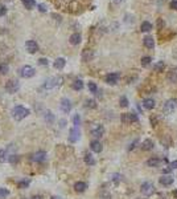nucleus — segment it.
<instances>
[{
  "instance_id": "nucleus-49",
  "label": "nucleus",
  "mask_w": 177,
  "mask_h": 199,
  "mask_svg": "<svg viewBox=\"0 0 177 199\" xmlns=\"http://www.w3.org/2000/svg\"><path fill=\"white\" fill-rule=\"evenodd\" d=\"M169 167L172 169H177V161H173V162H171V163H169Z\"/></svg>"
},
{
  "instance_id": "nucleus-12",
  "label": "nucleus",
  "mask_w": 177,
  "mask_h": 199,
  "mask_svg": "<svg viewBox=\"0 0 177 199\" xmlns=\"http://www.w3.org/2000/svg\"><path fill=\"white\" fill-rule=\"evenodd\" d=\"M25 48L29 53H36V52H38V49H40L38 44L35 41V40H28V41L25 43Z\"/></svg>"
},
{
  "instance_id": "nucleus-52",
  "label": "nucleus",
  "mask_w": 177,
  "mask_h": 199,
  "mask_svg": "<svg viewBox=\"0 0 177 199\" xmlns=\"http://www.w3.org/2000/svg\"><path fill=\"white\" fill-rule=\"evenodd\" d=\"M32 199H42V197H41V195H33Z\"/></svg>"
},
{
  "instance_id": "nucleus-39",
  "label": "nucleus",
  "mask_w": 177,
  "mask_h": 199,
  "mask_svg": "<svg viewBox=\"0 0 177 199\" xmlns=\"http://www.w3.org/2000/svg\"><path fill=\"white\" fill-rule=\"evenodd\" d=\"M86 106H87V108H91V109H95L96 104H95L94 100H86Z\"/></svg>"
},
{
  "instance_id": "nucleus-43",
  "label": "nucleus",
  "mask_w": 177,
  "mask_h": 199,
  "mask_svg": "<svg viewBox=\"0 0 177 199\" xmlns=\"http://www.w3.org/2000/svg\"><path fill=\"white\" fill-rule=\"evenodd\" d=\"M138 142H139V139H135L133 142H131V144H130V146H128V150H132V149H135L136 145H138Z\"/></svg>"
},
{
  "instance_id": "nucleus-31",
  "label": "nucleus",
  "mask_w": 177,
  "mask_h": 199,
  "mask_svg": "<svg viewBox=\"0 0 177 199\" xmlns=\"http://www.w3.org/2000/svg\"><path fill=\"white\" fill-rule=\"evenodd\" d=\"M165 69V62L164 61H157L155 64V71L156 72H163Z\"/></svg>"
},
{
  "instance_id": "nucleus-45",
  "label": "nucleus",
  "mask_w": 177,
  "mask_h": 199,
  "mask_svg": "<svg viewBox=\"0 0 177 199\" xmlns=\"http://www.w3.org/2000/svg\"><path fill=\"white\" fill-rule=\"evenodd\" d=\"M5 13H7V8H5V5L0 4V16H4Z\"/></svg>"
},
{
  "instance_id": "nucleus-22",
  "label": "nucleus",
  "mask_w": 177,
  "mask_h": 199,
  "mask_svg": "<svg viewBox=\"0 0 177 199\" xmlns=\"http://www.w3.org/2000/svg\"><path fill=\"white\" fill-rule=\"evenodd\" d=\"M81 35L79 33H73L72 36L69 37V41H70V44L72 45H78L79 43H81Z\"/></svg>"
},
{
  "instance_id": "nucleus-48",
  "label": "nucleus",
  "mask_w": 177,
  "mask_h": 199,
  "mask_svg": "<svg viewBox=\"0 0 177 199\" xmlns=\"http://www.w3.org/2000/svg\"><path fill=\"white\" fill-rule=\"evenodd\" d=\"M171 8L172 9H177V0H172V2H171Z\"/></svg>"
},
{
  "instance_id": "nucleus-26",
  "label": "nucleus",
  "mask_w": 177,
  "mask_h": 199,
  "mask_svg": "<svg viewBox=\"0 0 177 199\" xmlns=\"http://www.w3.org/2000/svg\"><path fill=\"white\" fill-rule=\"evenodd\" d=\"M44 119L48 124H53V121H54V114L50 112V110H46L44 113Z\"/></svg>"
},
{
  "instance_id": "nucleus-32",
  "label": "nucleus",
  "mask_w": 177,
  "mask_h": 199,
  "mask_svg": "<svg viewBox=\"0 0 177 199\" xmlns=\"http://www.w3.org/2000/svg\"><path fill=\"white\" fill-rule=\"evenodd\" d=\"M8 71H9V65L7 64V62H2V64H0V73H2V74H7Z\"/></svg>"
},
{
  "instance_id": "nucleus-21",
  "label": "nucleus",
  "mask_w": 177,
  "mask_h": 199,
  "mask_svg": "<svg viewBox=\"0 0 177 199\" xmlns=\"http://www.w3.org/2000/svg\"><path fill=\"white\" fill-rule=\"evenodd\" d=\"M143 44H144V46H147L148 49H153L155 48V40H153L151 36H147V37L143 39Z\"/></svg>"
},
{
  "instance_id": "nucleus-41",
  "label": "nucleus",
  "mask_w": 177,
  "mask_h": 199,
  "mask_svg": "<svg viewBox=\"0 0 177 199\" xmlns=\"http://www.w3.org/2000/svg\"><path fill=\"white\" fill-rule=\"evenodd\" d=\"M29 183H31L29 181H21L19 183V187L20 188H25V187H28V186H29Z\"/></svg>"
},
{
  "instance_id": "nucleus-8",
  "label": "nucleus",
  "mask_w": 177,
  "mask_h": 199,
  "mask_svg": "<svg viewBox=\"0 0 177 199\" xmlns=\"http://www.w3.org/2000/svg\"><path fill=\"white\" fill-rule=\"evenodd\" d=\"M105 134V128L103 125H99V124H94L91 128V135L95 138H101L102 135Z\"/></svg>"
},
{
  "instance_id": "nucleus-44",
  "label": "nucleus",
  "mask_w": 177,
  "mask_h": 199,
  "mask_svg": "<svg viewBox=\"0 0 177 199\" xmlns=\"http://www.w3.org/2000/svg\"><path fill=\"white\" fill-rule=\"evenodd\" d=\"M38 64L45 66V65H48V64H49V61H48V58H44V57H42V58H40V60H38Z\"/></svg>"
},
{
  "instance_id": "nucleus-9",
  "label": "nucleus",
  "mask_w": 177,
  "mask_h": 199,
  "mask_svg": "<svg viewBox=\"0 0 177 199\" xmlns=\"http://www.w3.org/2000/svg\"><path fill=\"white\" fill-rule=\"evenodd\" d=\"M175 182V177L172 174H163L159 178V183L161 186H171Z\"/></svg>"
},
{
  "instance_id": "nucleus-14",
  "label": "nucleus",
  "mask_w": 177,
  "mask_h": 199,
  "mask_svg": "<svg viewBox=\"0 0 177 199\" xmlns=\"http://www.w3.org/2000/svg\"><path fill=\"white\" fill-rule=\"evenodd\" d=\"M32 161L33 162H45L46 161V153L45 151H37L32 155Z\"/></svg>"
},
{
  "instance_id": "nucleus-34",
  "label": "nucleus",
  "mask_w": 177,
  "mask_h": 199,
  "mask_svg": "<svg viewBox=\"0 0 177 199\" xmlns=\"http://www.w3.org/2000/svg\"><path fill=\"white\" fill-rule=\"evenodd\" d=\"M89 90L91 93H98V86L95 85V82H89Z\"/></svg>"
},
{
  "instance_id": "nucleus-30",
  "label": "nucleus",
  "mask_w": 177,
  "mask_h": 199,
  "mask_svg": "<svg viewBox=\"0 0 177 199\" xmlns=\"http://www.w3.org/2000/svg\"><path fill=\"white\" fill-rule=\"evenodd\" d=\"M8 158H9L8 150H7V149H2V150H0V162L8 161Z\"/></svg>"
},
{
  "instance_id": "nucleus-50",
  "label": "nucleus",
  "mask_w": 177,
  "mask_h": 199,
  "mask_svg": "<svg viewBox=\"0 0 177 199\" xmlns=\"http://www.w3.org/2000/svg\"><path fill=\"white\" fill-rule=\"evenodd\" d=\"M163 25H164L163 20H161V19H159V20H157V27H159V29H161V28H163Z\"/></svg>"
},
{
  "instance_id": "nucleus-3",
  "label": "nucleus",
  "mask_w": 177,
  "mask_h": 199,
  "mask_svg": "<svg viewBox=\"0 0 177 199\" xmlns=\"http://www.w3.org/2000/svg\"><path fill=\"white\" fill-rule=\"evenodd\" d=\"M176 105H177V101H176L175 98L166 100L165 104H164V108H163V112H164V114H165V115L172 114V113L175 112V109H176Z\"/></svg>"
},
{
  "instance_id": "nucleus-6",
  "label": "nucleus",
  "mask_w": 177,
  "mask_h": 199,
  "mask_svg": "<svg viewBox=\"0 0 177 199\" xmlns=\"http://www.w3.org/2000/svg\"><path fill=\"white\" fill-rule=\"evenodd\" d=\"M35 74H36V71L31 65H24V66H21V69H20V76L24 78H31Z\"/></svg>"
},
{
  "instance_id": "nucleus-7",
  "label": "nucleus",
  "mask_w": 177,
  "mask_h": 199,
  "mask_svg": "<svg viewBox=\"0 0 177 199\" xmlns=\"http://www.w3.org/2000/svg\"><path fill=\"white\" fill-rule=\"evenodd\" d=\"M19 88H20V84H19L17 80H9V81H7V84H5V90L8 93H11V94L17 92Z\"/></svg>"
},
{
  "instance_id": "nucleus-33",
  "label": "nucleus",
  "mask_w": 177,
  "mask_h": 199,
  "mask_svg": "<svg viewBox=\"0 0 177 199\" xmlns=\"http://www.w3.org/2000/svg\"><path fill=\"white\" fill-rule=\"evenodd\" d=\"M119 105L122 106V108H127V106H128V98H127L126 96H122L119 100Z\"/></svg>"
},
{
  "instance_id": "nucleus-51",
  "label": "nucleus",
  "mask_w": 177,
  "mask_h": 199,
  "mask_svg": "<svg viewBox=\"0 0 177 199\" xmlns=\"http://www.w3.org/2000/svg\"><path fill=\"white\" fill-rule=\"evenodd\" d=\"M65 125H66V121L65 119H61V121H60V126H61V128H65Z\"/></svg>"
},
{
  "instance_id": "nucleus-55",
  "label": "nucleus",
  "mask_w": 177,
  "mask_h": 199,
  "mask_svg": "<svg viewBox=\"0 0 177 199\" xmlns=\"http://www.w3.org/2000/svg\"><path fill=\"white\" fill-rule=\"evenodd\" d=\"M114 2H115V3H120V2H122V0H114Z\"/></svg>"
},
{
  "instance_id": "nucleus-25",
  "label": "nucleus",
  "mask_w": 177,
  "mask_h": 199,
  "mask_svg": "<svg viewBox=\"0 0 177 199\" xmlns=\"http://www.w3.org/2000/svg\"><path fill=\"white\" fill-rule=\"evenodd\" d=\"M87 188V185L85 183V182H77V183L74 185V190L77 192H83Z\"/></svg>"
},
{
  "instance_id": "nucleus-20",
  "label": "nucleus",
  "mask_w": 177,
  "mask_h": 199,
  "mask_svg": "<svg viewBox=\"0 0 177 199\" xmlns=\"http://www.w3.org/2000/svg\"><path fill=\"white\" fill-rule=\"evenodd\" d=\"M90 149H91V151H94V153H101L103 146L99 141H93L91 144H90Z\"/></svg>"
},
{
  "instance_id": "nucleus-5",
  "label": "nucleus",
  "mask_w": 177,
  "mask_h": 199,
  "mask_svg": "<svg viewBox=\"0 0 177 199\" xmlns=\"http://www.w3.org/2000/svg\"><path fill=\"white\" fill-rule=\"evenodd\" d=\"M120 121H122L123 124L128 125V124H132V122H138L139 117L136 113H124V114H122V117H120Z\"/></svg>"
},
{
  "instance_id": "nucleus-19",
  "label": "nucleus",
  "mask_w": 177,
  "mask_h": 199,
  "mask_svg": "<svg viewBox=\"0 0 177 199\" xmlns=\"http://www.w3.org/2000/svg\"><path fill=\"white\" fill-rule=\"evenodd\" d=\"M155 100L153 98H144V101H143V108L147 109V110H152L153 108H155Z\"/></svg>"
},
{
  "instance_id": "nucleus-40",
  "label": "nucleus",
  "mask_w": 177,
  "mask_h": 199,
  "mask_svg": "<svg viewBox=\"0 0 177 199\" xmlns=\"http://www.w3.org/2000/svg\"><path fill=\"white\" fill-rule=\"evenodd\" d=\"M111 181L115 182V183H118V182L122 181V175H120V174H112L111 175Z\"/></svg>"
},
{
  "instance_id": "nucleus-23",
  "label": "nucleus",
  "mask_w": 177,
  "mask_h": 199,
  "mask_svg": "<svg viewBox=\"0 0 177 199\" xmlns=\"http://www.w3.org/2000/svg\"><path fill=\"white\" fill-rule=\"evenodd\" d=\"M65 64H66V60L63 58V57H58L57 60L54 61V64H53V66H54L56 69H58V71H61V69L65 66Z\"/></svg>"
},
{
  "instance_id": "nucleus-56",
  "label": "nucleus",
  "mask_w": 177,
  "mask_h": 199,
  "mask_svg": "<svg viewBox=\"0 0 177 199\" xmlns=\"http://www.w3.org/2000/svg\"><path fill=\"white\" fill-rule=\"evenodd\" d=\"M136 199H142V198H136Z\"/></svg>"
},
{
  "instance_id": "nucleus-29",
  "label": "nucleus",
  "mask_w": 177,
  "mask_h": 199,
  "mask_svg": "<svg viewBox=\"0 0 177 199\" xmlns=\"http://www.w3.org/2000/svg\"><path fill=\"white\" fill-rule=\"evenodd\" d=\"M152 29V24L149 21H143L142 27H140V31L142 32H149Z\"/></svg>"
},
{
  "instance_id": "nucleus-37",
  "label": "nucleus",
  "mask_w": 177,
  "mask_h": 199,
  "mask_svg": "<svg viewBox=\"0 0 177 199\" xmlns=\"http://www.w3.org/2000/svg\"><path fill=\"white\" fill-rule=\"evenodd\" d=\"M9 195V191L7 190V188H0V199H4V198H7Z\"/></svg>"
},
{
  "instance_id": "nucleus-36",
  "label": "nucleus",
  "mask_w": 177,
  "mask_h": 199,
  "mask_svg": "<svg viewBox=\"0 0 177 199\" xmlns=\"http://www.w3.org/2000/svg\"><path fill=\"white\" fill-rule=\"evenodd\" d=\"M8 162L9 163H17L19 162V155H15V154H12V155H9V158H8Z\"/></svg>"
},
{
  "instance_id": "nucleus-15",
  "label": "nucleus",
  "mask_w": 177,
  "mask_h": 199,
  "mask_svg": "<svg viewBox=\"0 0 177 199\" xmlns=\"http://www.w3.org/2000/svg\"><path fill=\"white\" fill-rule=\"evenodd\" d=\"M119 77H120L119 73H110V74L106 76V82H107L108 85H115L116 82H118Z\"/></svg>"
},
{
  "instance_id": "nucleus-38",
  "label": "nucleus",
  "mask_w": 177,
  "mask_h": 199,
  "mask_svg": "<svg viewBox=\"0 0 177 199\" xmlns=\"http://www.w3.org/2000/svg\"><path fill=\"white\" fill-rule=\"evenodd\" d=\"M151 61H152L151 57L145 56V57H143V58H142V65H143V66H148L149 64H151Z\"/></svg>"
},
{
  "instance_id": "nucleus-35",
  "label": "nucleus",
  "mask_w": 177,
  "mask_h": 199,
  "mask_svg": "<svg viewBox=\"0 0 177 199\" xmlns=\"http://www.w3.org/2000/svg\"><path fill=\"white\" fill-rule=\"evenodd\" d=\"M73 124L77 128H79V125H81V117H79V114H74V117H73Z\"/></svg>"
},
{
  "instance_id": "nucleus-24",
  "label": "nucleus",
  "mask_w": 177,
  "mask_h": 199,
  "mask_svg": "<svg viewBox=\"0 0 177 199\" xmlns=\"http://www.w3.org/2000/svg\"><path fill=\"white\" fill-rule=\"evenodd\" d=\"M83 159H85V163L86 165H89V166H94L95 165V159L94 157H93L90 153H86L85 154V157H83Z\"/></svg>"
},
{
  "instance_id": "nucleus-54",
  "label": "nucleus",
  "mask_w": 177,
  "mask_h": 199,
  "mask_svg": "<svg viewBox=\"0 0 177 199\" xmlns=\"http://www.w3.org/2000/svg\"><path fill=\"white\" fill-rule=\"evenodd\" d=\"M173 194H175V197H176V199H177V190H175V192H173Z\"/></svg>"
},
{
  "instance_id": "nucleus-10",
  "label": "nucleus",
  "mask_w": 177,
  "mask_h": 199,
  "mask_svg": "<svg viewBox=\"0 0 177 199\" xmlns=\"http://www.w3.org/2000/svg\"><path fill=\"white\" fill-rule=\"evenodd\" d=\"M79 135H81V131H79V128H77V126H73L72 129H70L69 131V141L72 142V144H74L79 139Z\"/></svg>"
},
{
  "instance_id": "nucleus-13",
  "label": "nucleus",
  "mask_w": 177,
  "mask_h": 199,
  "mask_svg": "<svg viewBox=\"0 0 177 199\" xmlns=\"http://www.w3.org/2000/svg\"><path fill=\"white\" fill-rule=\"evenodd\" d=\"M60 108L63 113H69L72 110V102H70L69 98H62L61 100V104H60Z\"/></svg>"
},
{
  "instance_id": "nucleus-46",
  "label": "nucleus",
  "mask_w": 177,
  "mask_h": 199,
  "mask_svg": "<svg viewBox=\"0 0 177 199\" xmlns=\"http://www.w3.org/2000/svg\"><path fill=\"white\" fill-rule=\"evenodd\" d=\"M171 171H172V169L169 167V166H166V167L163 169V174H169Z\"/></svg>"
},
{
  "instance_id": "nucleus-47",
  "label": "nucleus",
  "mask_w": 177,
  "mask_h": 199,
  "mask_svg": "<svg viewBox=\"0 0 177 199\" xmlns=\"http://www.w3.org/2000/svg\"><path fill=\"white\" fill-rule=\"evenodd\" d=\"M38 11H40V12H46L45 4H38Z\"/></svg>"
},
{
  "instance_id": "nucleus-4",
  "label": "nucleus",
  "mask_w": 177,
  "mask_h": 199,
  "mask_svg": "<svg viewBox=\"0 0 177 199\" xmlns=\"http://www.w3.org/2000/svg\"><path fill=\"white\" fill-rule=\"evenodd\" d=\"M140 192L144 197H151L153 192H155V186L151 182H144V183H142V186H140Z\"/></svg>"
},
{
  "instance_id": "nucleus-2",
  "label": "nucleus",
  "mask_w": 177,
  "mask_h": 199,
  "mask_svg": "<svg viewBox=\"0 0 177 199\" xmlns=\"http://www.w3.org/2000/svg\"><path fill=\"white\" fill-rule=\"evenodd\" d=\"M61 84H62V77H60V76L58 77H50L44 82L42 88L46 89V90H49V89H53V88H56V86H60Z\"/></svg>"
},
{
  "instance_id": "nucleus-42",
  "label": "nucleus",
  "mask_w": 177,
  "mask_h": 199,
  "mask_svg": "<svg viewBox=\"0 0 177 199\" xmlns=\"http://www.w3.org/2000/svg\"><path fill=\"white\" fill-rule=\"evenodd\" d=\"M101 199H111V194L107 191H103L101 194Z\"/></svg>"
},
{
  "instance_id": "nucleus-18",
  "label": "nucleus",
  "mask_w": 177,
  "mask_h": 199,
  "mask_svg": "<svg viewBox=\"0 0 177 199\" xmlns=\"http://www.w3.org/2000/svg\"><path fill=\"white\" fill-rule=\"evenodd\" d=\"M153 147H155V144H153L152 139H144V141L142 142V149L144 151H149V150H152Z\"/></svg>"
},
{
  "instance_id": "nucleus-1",
  "label": "nucleus",
  "mask_w": 177,
  "mask_h": 199,
  "mask_svg": "<svg viewBox=\"0 0 177 199\" xmlns=\"http://www.w3.org/2000/svg\"><path fill=\"white\" fill-rule=\"evenodd\" d=\"M29 113H31L29 109H26L21 105H17L12 109V117L15 118L16 121H21L23 118H25L26 115H29Z\"/></svg>"
},
{
  "instance_id": "nucleus-16",
  "label": "nucleus",
  "mask_w": 177,
  "mask_h": 199,
  "mask_svg": "<svg viewBox=\"0 0 177 199\" xmlns=\"http://www.w3.org/2000/svg\"><path fill=\"white\" fill-rule=\"evenodd\" d=\"M94 58V51L93 49H85V51L82 52V60L83 61H91V60Z\"/></svg>"
},
{
  "instance_id": "nucleus-11",
  "label": "nucleus",
  "mask_w": 177,
  "mask_h": 199,
  "mask_svg": "<svg viewBox=\"0 0 177 199\" xmlns=\"http://www.w3.org/2000/svg\"><path fill=\"white\" fill-rule=\"evenodd\" d=\"M164 162H166V159H160L157 157H153V158H149L147 161V166L148 167H159L160 165H163Z\"/></svg>"
},
{
  "instance_id": "nucleus-28",
  "label": "nucleus",
  "mask_w": 177,
  "mask_h": 199,
  "mask_svg": "<svg viewBox=\"0 0 177 199\" xmlns=\"http://www.w3.org/2000/svg\"><path fill=\"white\" fill-rule=\"evenodd\" d=\"M26 9H33L36 7V0H21Z\"/></svg>"
},
{
  "instance_id": "nucleus-27",
  "label": "nucleus",
  "mask_w": 177,
  "mask_h": 199,
  "mask_svg": "<svg viewBox=\"0 0 177 199\" xmlns=\"http://www.w3.org/2000/svg\"><path fill=\"white\" fill-rule=\"evenodd\" d=\"M72 88L74 89V90H82L83 89V81L82 80H75V81H73Z\"/></svg>"
},
{
  "instance_id": "nucleus-53",
  "label": "nucleus",
  "mask_w": 177,
  "mask_h": 199,
  "mask_svg": "<svg viewBox=\"0 0 177 199\" xmlns=\"http://www.w3.org/2000/svg\"><path fill=\"white\" fill-rule=\"evenodd\" d=\"M50 199H61V198H60V197H56V195H53V197H52Z\"/></svg>"
},
{
  "instance_id": "nucleus-17",
  "label": "nucleus",
  "mask_w": 177,
  "mask_h": 199,
  "mask_svg": "<svg viewBox=\"0 0 177 199\" xmlns=\"http://www.w3.org/2000/svg\"><path fill=\"white\" fill-rule=\"evenodd\" d=\"M166 78L171 82H177V68H171L166 73Z\"/></svg>"
}]
</instances>
